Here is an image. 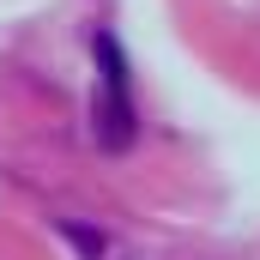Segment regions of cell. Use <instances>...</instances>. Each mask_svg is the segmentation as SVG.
Returning a JSON list of instances; mask_svg holds the SVG:
<instances>
[{
    "label": "cell",
    "mask_w": 260,
    "mask_h": 260,
    "mask_svg": "<svg viewBox=\"0 0 260 260\" xmlns=\"http://www.w3.org/2000/svg\"><path fill=\"white\" fill-rule=\"evenodd\" d=\"M97 61H103V103H97V139L109 151L133 145V97H127V61L115 37H97Z\"/></svg>",
    "instance_id": "1"
}]
</instances>
